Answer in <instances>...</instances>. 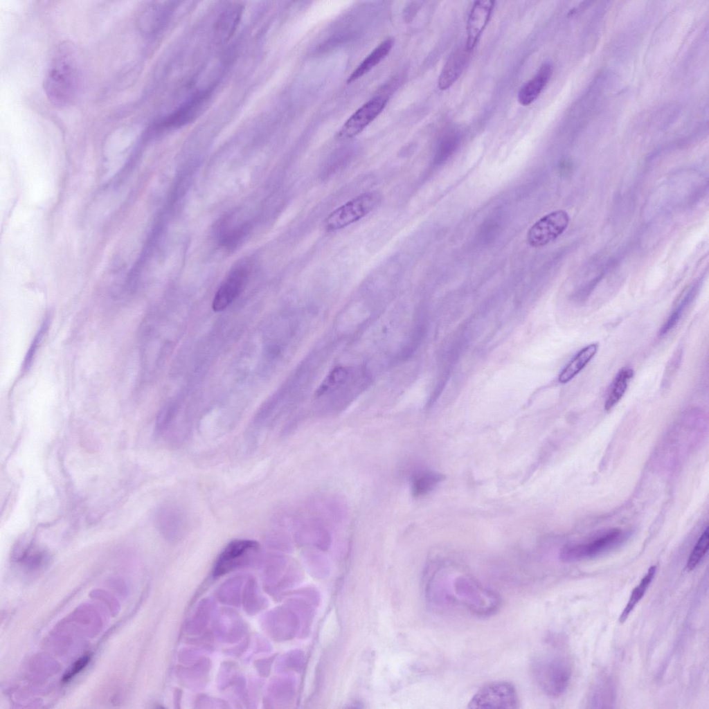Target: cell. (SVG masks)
<instances>
[{
  "label": "cell",
  "instance_id": "cell-1",
  "mask_svg": "<svg viewBox=\"0 0 709 709\" xmlns=\"http://www.w3.org/2000/svg\"><path fill=\"white\" fill-rule=\"evenodd\" d=\"M366 370L354 367H337L325 379L317 391V397L327 400L331 410H339L350 403L367 386Z\"/></svg>",
  "mask_w": 709,
  "mask_h": 709
},
{
  "label": "cell",
  "instance_id": "cell-13",
  "mask_svg": "<svg viewBox=\"0 0 709 709\" xmlns=\"http://www.w3.org/2000/svg\"><path fill=\"white\" fill-rule=\"evenodd\" d=\"M248 272L243 268L235 269L218 289L212 307L215 312L224 309L240 294L247 279Z\"/></svg>",
  "mask_w": 709,
  "mask_h": 709
},
{
  "label": "cell",
  "instance_id": "cell-11",
  "mask_svg": "<svg viewBox=\"0 0 709 709\" xmlns=\"http://www.w3.org/2000/svg\"><path fill=\"white\" fill-rule=\"evenodd\" d=\"M494 3L490 0L476 1L471 8L467 21V41L465 47L470 53L476 46L489 23Z\"/></svg>",
  "mask_w": 709,
  "mask_h": 709
},
{
  "label": "cell",
  "instance_id": "cell-20",
  "mask_svg": "<svg viewBox=\"0 0 709 709\" xmlns=\"http://www.w3.org/2000/svg\"><path fill=\"white\" fill-rule=\"evenodd\" d=\"M616 690L612 681L607 677L600 679L593 688L589 698L591 707L608 708L613 704Z\"/></svg>",
  "mask_w": 709,
  "mask_h": 709
},
{
  "label": "cell",
  "instance_id": "cell-16",
  "mask_svg": "<svg viewBox=\"0 0 709 709\" xmlns=\"http://www.w3.org/2000/svg\"><path fill=\"white\" fill-rule=\"evenodd\" d=\"M469 53L465 48L454 52L443 66L438 80L440 90H446L458 79L465 66Z\"/></svg>",
  "mask_w": 709,
  "mask_h": 709
},
{
  "label": "cell",
  "instance_id": "cell-25",
  "mask_svg": "<svg viewBox=\"0 0 709 709\" xmlns=\"http://www.w3.org/2000/svg\"><path fill=\"white\" fill-rule=\"evenodd\" d=\"M49 319L46 318L41 325L39 329L35 335L33 341L28 348V350L26 354L24 361L23 364V370H27L30 368L33 360L34 359L35 355L39 347L42 339L47 332L49 325Z\"/></svg>",
  "mask_w": 709,
  "mask_h": 709
},
{
  "label": "cell",
  "instance_id": "cell-18",
  "mask_svg": "<svg viewBox=\"0 0 709 709\" xmlns=\"http://www.w3.org/2000/svg\"><path fill=\"white\" fill-rule=\"evenodd\" d=\"M393 46V40L391 38L380 43L348 76L347 82L350 83L370 71L388 54Z\"/></svg>",
  "mask_w": 709,
  "mask_h": 709
},
{
  "label": "cell",
  "instance_id": "cell-19",
  "mask_svg": "<svg viewBox=\"0 0 709 709\" xmlns=\"http://www.w3.org/2000/svg\"><path fill=\"white\" fill-rule=\"evenodd\" d=\"M634 374L633 369L629 367L622 368L618 371L612 382L604 403L606 411L613 409L622 399Z\"/></svg>",
  "mask_w": 709,
  "mask_h": 709
},
{
  "label": "cell",
  "instance_id": "cell-6",
  "mask_svg": "<svg viewBox=\"0 0 709 709\" xmlns=\"http://www.w3.org/2000/svg\"><path fill=\"white\" fill-rule=\"evenodd\" d=\"M519 698L514 686L508 681H495L482 687L471 699L469 708H519Z\"/></svg>",
  "mask_w": 709,
  "mask_h": 709
},
{
  "label": "cell",
  "instance_id": "cell-2",
  "mask_svg": "<svg viewBox=\"0 0 709 709\" xmlns=\"http://www.w3.org/2000/svg\"><path fill=\"white\" fill-rule=\"evenodd\" d=\"M451 586V599L476 615L490 616L500 607L501 600L497 593L471 577L458 576L452 579Z\"/></svg>",
  "mask_w": 709,
  "mask_h": 709
},
{
  "label": "cell",
  "instance_id": "cell-7",
  "mask_svg": "<svg viewBox=\"0 0 709 709\" xmlns=\"http://www.w3.org/2000/svg\"><path fill=\"white\" fill-rule=\"evenodd\" d=\"M625 539V533L612 529L587 543L564 547L560 558L564 562H573L596 557L619 546Z\"/></svg>",
  "mask_w": 709,
  "mask_h": 709
},
{
  "label": "cell",
  "instance_id": "cell-15",
  "mask_svg": "<svg viewBox=\"0 0 709 709\" xmlns=\"http://www.w3.org/2000/svg\"><path fill=\"white\" fill-rule=\"evenodd\" d=\"M552 71L550 63H544L539 67L536 75L520 89L517 98L521 105H530L539 97L548 83Z\"/></svg>",
  "mask_w": 709,
  "mask_h": 709
},
{
  "label": "cell",
  "instance_id": "cell-23",
  "mask_svg": "<svg viewBox=\"0 0 709 709\" xmlns=\"http://www.w3.org/2000/svg\"><path fill=\"white\" fill-rule=\"evenodd\" d=\"M695 287H692L681 299L676 307L672 310L666 321L662 325L660 330V335H664L671 331L679 322L686 309L690 305L695 296Z\"/></svg>",
  "mask_w": 709,
  "mask_h": 709
},
{
  "label": "cell",
  "instance_id": "cell-21",
  "mask_svg": "<svg viewBox=\"0 0 709 709\" xmlns=\"http://www.w3.org/2000/svg\"><path fill=\"white\" fill-rule=\"evenodd\" d=\"M656 571V566H651L641 579L639 584L633 589L629 600L619 617V622L620 623H623L626 621L631 612L643 598L654 577Z\"/></svg>",
  "mask_w": 709,
  "mask_h": 709
},
{
  "label": "cell",
  "instance_id": "cell-26",
  "mask_svg": "<svg viewBox=\"0 0 709 709\" xmlns=\"http://www.w3.org/2000/svg\"><path fill=\"white\" fill-rule=\"evenodd\" d=\"M90 656L85 655L78 659L72 665L71 669L66 672L62 678L63 682H67L75 675L82 671L89 663Z\"/></svg>",
  "mask_w": 709,
  "mask_h": 709
},
{
  "label": "cell",
  "instance_id": "cell-14",
  "mask_svg": "<svg viewBox=\"0 0 709 709\" xmlns=\"http://www.w3.org/2000/svg\"><path fill=\"white\" fill-rule=\"evenodd\" d=\"M210 93L208 91L197 93L181 105L176 111L160 123L158 127H179L192 121L205 109Z\"/></svg>",
  "mask_w": 709,
  "mask_h": 709
},
{
  "label": "cell",
  "instance_id": "cell-17",
  "mask_svg": "<svg viewBox=\"0 0 709 709\" xmlns=\"http://www.w3.org/2000/svg\"><path fill=\"white\" fill-rule=\"evenodd\" d=\"M598 344L591 343L581 349L564 368L558 377V381L565 384L578 375L595 355Z\"/></svg>",
  "mask_w": 709,
  "mask_h": 709
},
{
  "label": "cell",
  "instance_id": "cell-12",
  "mask_svg": "<svg viewBox=\"0 0 709 709\" xmlns=\"http://www.w3.org/2000/svg\"><path fill=\"white\" fill-rule=\"evenodd\" d=\"M155 519L157 528L168 539L177 540L185 535L186 517L177 507L167 505L160 508Z\"/></svg>",
  "mask_w": 709,
  "mask_h": 709
},
{
  "label": "cell",
  "instance_id": "cell-9",
  "mask_svg": "<svg viewBox=\"0 0 709 709\" xmlns=\"http://www.w3.org/2000/svg\"><path fill=\"white\" fill-rule=\"evenodd\" d=\"M569 221L568 214L562 210L547 214L536 222L528 230V243L533 247L546 245L564 233Z\"/></svg>",
  "mask_w": 709,
  "mask_h": 709
},
{
  "label": "cell",
  "instance_id": "cell-5",
  "mask_svg": "<svg viewBox=\"0 0 709 709\" xmlns=\"http://www.w3.org/2000/svg\"><path fill=\"white\" fill-rule=\"evenodd\" d=\"M69 57L61 55L51 66L45 82L49 98L57 104L70 100L76 86V75L73 63Z\"/></svg>",
  "mask_w": 709,
  "mask_h": 709
},
{
  "label": "cell",
  "instance_id": "cell-8",
  "mask_svg": "<svg viewBox=\"0 0 709 709\" xmlns=\"http://www.w3.org/2000/svg\"><path fill=\"white\" fill-rule=\"evenodd\" d=\"M260 548L258 542L240 539L230 541L219 555L214 566L213 575L222 576L251 561Z\"/></svg>",
  "mask_w": 709,
  "mask_h": 709
},
{
  "label": "cell",
  "instance_id": "cell-3",
  "mask_svg": "<svg viewBox=\"0 0 709 709\" xmlns=\"http://www.w3.org/2000/svg\"><path fill=\"white\" fill-rule=\"evenodd\" d=\"M532 672L541 690L553 698L559 697L564 693L572 674L567 659L555 655L535 658L532 663Z\"/></svg>",
  "mask_w": 709,
  "mask_h": 709
},
{
  "label": "cell",
  "instance_id": "cell-10",
  "mask_svg": "<svg viewBox=\"0 0 709 709\" xmlns=\"http://www.w3.org/2000/svg\"><path fill=\"white\" fill-rule=\"evenodd\" d=\"M388 99L375 97L364 104L343 124L337 133L339 139L351 138L359 134L382 111Z\"/></svg>",
  "mask_w": 709,
  "mask_h": 709
},
{
  "label": "cell",
  "instance_id": "cell-4",
  "mask_svg": "<svg viewBox=\"0 0 709 709\" xmlns=\"http://www.w3.org/2000/svg\"><path fill=\"white\" fill-rule=\"evenodd\" d=\"M382 201L377 191L362 193L331 212L323 222L327 232H334L363 218L373 211Z\"/></svg>",
  "mask_w": 709,
  "mask_h": 709
},
{
  "label": "cell",
  "instance_id": "cell-24",
  "mask_svg": "<svg viewBox=\"0 0 709 709\" xmlns=\"http://www.w3.org/2000/svg\"><path fill=\"white\" fill-rule=\"evenodd\" d=\"M708 544L709 532L708 528L706 527L689 556L686 564V568L688 571H692L699 564L708 551Z\"/></svg>",
  "mask_w": 709,
  "mask_h": 709
},
{
  "label": "cell",
  "instance_id": "cell-22",
  "mask_svg": "<svg viewBox=\"0 0 709 709\" xmlns=\"http://www.w3.org/2000/svg\"><path fill=\"white\" fill-rule=\"evenodd\" d=\"M445 476L434 472H422L415 474L412 478L411 491L413 496L427 494L444 479Z\"/></svg>",
  "mask_w": 709,
  "mask_h": 709
}]
</instances>
